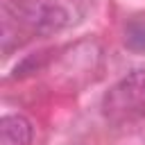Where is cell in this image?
Wrapping results in <instances>:
<instances>
[{
    "instance_id": "cell-2",
    "label": "cell",
    "mask_w": 145,
    "mask_h": 145,
    "mask_svg": "<svg viewBox=\"0 0 145 145\" xmlns=\"http://www.w3.org/2000/svg\"><path fill=\"white\" fill-rule=\"evenodd\" d=\"M102 113L113 125L145 118V70H134L116 82L102 97Z\"/></svg>"
},
{
    "instance_id": "cell-1",
    "label": "cell",
    "mask_w": 145,
    "mask_h": 145,
    "mask_svg": "<svg viewBox=\"0 0 145 145\" xmlns=\"http://www.w3.org/2000/svg\"><path fill=\"white\" fill-rule=\"evenodd\" d=\"M68 20H70L68 9L54 0H7L2 23L16 27L23 36L25 34L48 36L63 29Z\"/></svg>"
},
{
    "instance_id": "cell-3",
    "label": "cell",
    "mask_w": 145,
    "mask_h": 145,
    "mask_svg": "<svg viewBox=\"0 0 145 145\" xmlns=\"http://www.w3.org/2000/svg\"><path fill=\"white\" fill-rule=\"evenodd\" d=\"M34 136L32 122L20 113H7L0 118V145H29Z\"/></svg>"
},
{
    "instance_id": "cell-4",
    "label": "cell",
    "mask_w": 145,
    "mask_h": 145,
    "mask_svg": "<svg viewBox=\"0 0 145 145\" xmlns=\"http://www.w3.org/2000/svg\"><path fill=\"white\" fill-rule=\"evenodd\" d=\"M125 48L131 52H145V18H131L125 25Z\"/></svg>"
},
{
    "instance_id": "cell-5",
    "label": "cell",
    "mask_w": 145,
    "mask_h": 145,
    "mask_svg": "<svg viewBox=\"0 0 145 145\" xmlns=\"http://www.w3.org/2000/svg\"><path fill=\"white\" fill-rule=\"evenodd\" d=\"M45 54L48 52H34L29 57H25L16 68H14V77H25V75H32L36 70H41L45 66Z\"/></svg>"
}]
</instances>
